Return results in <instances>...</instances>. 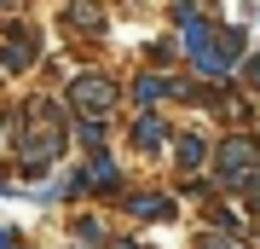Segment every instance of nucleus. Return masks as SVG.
Listing matches in <instances>:
<instances>
[{
  "label": "nucleus",
  "mask_w": 260,
  "mask_h": 249,
  "mask_svg": "<svg viewBox=\"0 0 260 249\" xmlns=\"http://www.w3.org/2000/svg\"><path fill=\"white\" fill-rule=\"evenodd\" d=\"M75 238L81 243H104V220L99 214H81V220H75Z\"/></svg>",
  "instance_id": "ddd939ff"
},
{
  "label": "nucleus",
  "mask_w": 260,
  "mask_h": 249,
  "mask_svg": "<svg viewBox=\"0 0 260 249\" xmlns=\"http://www.w3.org/2000/svg\"><path fill=\"white\" fill-rule=\"evenodd\" d=\"M0 197H18V191H12V185H6V180H0Z\"/></svg>",
  "instance_id": "f3484780"
},
{
  "label": "nucleus",
  "mask_w": 260,
  "mask_h": 249,
  "mask_svg": "<svg viewBox=\"0 0 260 249\" xmlns=\"http://www.w3.org/2000/svg\"><path fill=\"white\" fill-rule=\"evenodd\" d=\"M214 168H220V185H225V191H249V185H254V168H260V139L232 133L220 145V157H214Z\"/></svg>",
  "instance_id": "f257e3e1"
},
{
  "label": "nucleus",
  "mask_w": 260,
  "mask_h": 249,
  "mask_svg": "<svg viewBox=\"0 0 260 249\" xmlns=\"http://www.w3.org/2000/svg\"><path fill=\"white\" fill-rule=\"evenodd\" d=\"M249 197H254V203H260V174H254V185H249Z\"/></svg>",
  "instance_id": "dca6fc26"
},
{
  "label": "nucleus",
  "mask_w": 260,
  "mask_h": 249,
  "mask_svg": "<svg viewBox=\"0 0 260 249\" xmlns=\"http://www.w3.org/2000/svg\"><path fill=\"white\" fill-rule=\"evenodd\" d=\"M0 139H6V116H0Z\"/></svg>",
  "instance_id": "a211bd4d"
},
{
  "label": "nucleus",
  "mask_w": 260,
  "mask_h": 249,
  "mask_svg": "<svg viewBox=\"0 0 260 249\" xmlns=\"http://www.w3.org/2000/svg\"><path fill=\"white\" fill-rule=\"evenodd\" d=\"M64 23L75 29V35H81V29H87V35H104V6H99V0H70Z\"/></svg>",
  "instance_id": "6e6552de"
},
{
  "label": "nucleus",
  "mask_w": 260,
  "mask_h": 249,
  "mask_svg": "<svg viewBox=\"0 0 260 249\" xmlns=\"http://www.w3.org/2000/svg\"><path fill=\"white\" fill-rule=\"evenodd\" d=\"M197 249H237V243L220 238V232H203V238H197Z\"/></svg>",
  "instance_id": "4468645a"
},
{
  "label": "nucleus",
  "mask_w": 260,
  "mask_h": 249,
  "mask_svg": "<svg viewBox=\"0 0 260 249\" xmlns=\"http://www.w3.org/2000/svg\"><path fill=\"white\" fill-rule=\"evenodd\" d=\"M0 35H6V41H0V70H6V75H23V70L41 58V29H29V23H6Z\"/></svg>",
  "instance_id": "20e7f679"
},
{
  "label": "nucleus",
  "mask_w": 260,
  "mask_h": 249,
  "mask_svg": "<svg viewBox=\"0 0 260 249\" xmlns=\"http://www.w3.org/2000/svg\"><path fill=\"white\" fill-rule=\"evenodd\" d=\"M0 6H12V0H0Z\"/></svg>",
  "instance_id": "aec40b11"
},
{
  "label": "nucleus",
  "mask_w": 260,
  "mask_h": 249,
  "mask_svg": "<svg viewBox=\"0 0 260 249\" xmlns=\"http://www.w3.org/2000/svg\"><path fill=\"white\" fill-rule=\"evenodd\" d=\"M237 64H243V29H220L203 52H191V70L203 75V81H225Z\"/></svg>",
  "instance_id": "7ed1b4c3"
},
{
  "label": "nucleus",
  "mask_w": 260,
  "mask_h": 249,
  "mask_svg": "<svg viewBox=\"0 0 260 249\" xmlns=\"http://www.w3.org/2000/svg\"><path fill=\"white\" fill-rule=\"evenodd\" d=\"M162 99H179V81H168V75H139L133 81V104L139 110H156Z\"/></svg>",
  "instance_id": "423d86ee"
},
{
  "label": "nucleus",
  "mask_w": 260,
  "mask_h": 249,
  "mask_svg": "<svg viewBox=\"0 0 260 249\" xmlns=\"http://www.w3.org/2000/svg\"><path fill=\"white\" fill-rule=\"evenodd\" d=\"M0 249H23V243H18V232H12V226H0Z\"/></svg>",
  "instance_id": "2eb2a0df"
},
{
  "label": "nucleus",
  "mask_w": 260,
  "mask_h": 249,
  "mask_svg": "<svg viewBox=\"0 0 260 249\" xmlns=\"http://www.w3.org/2000/svg\"><path fill=\"white\" fill-rule=\"evenodd\" d=\"M214 35H220V29H214L208 18H197V12H191V18L179 23V41H185V58H191V52H203V46H208Z\"/></svg>",
  "instance_id": "9d476101"
},
{
  "label": "nucleus",
  "mask_w": 260,
  "mask_h": 249,
  "mask_svg": "<svg viewBox=\"0 0 260 249\" xmlns=\"http://www.w3.org/2000/svg\"><path fill=\"white\" fill-rule=\"evenodd\" d=\"M75 139H81L87 151H104L99 139H104V116H75Z\"/></svg>",
  "instance_id": "f8f14e48"
},
{
  "label": "nucleus",
  "mask_w": 260,
  "mask_h": 249,
  "mask_svg": "<svg viewBox=\"0 0 260 249\" xmlns=\"http://www.w3.org/2000/svg\"><path fill=\"white\" fill-rule=\"evenodd\" d=\"M75 185H81V191H99V197L121 191V168H116V157H110V151H87V162L75 168Z\"/></svg>",
  "instance_id": "39448f33"
},
{
  "label": "nucleus",
  "mask_w": 260,
  "mask_h": 249,
  "mask_svg": "<svg viewBox=\"0 0 260 249\" xmlns=\"http://www.w3.org/2000/svg\"><path fill=\"white\" fill-rule=\"evenodd\" d=\"M174 157H179V168H185V174H191V168H203V157H208V145H203V139H197V133H179Z\"/></svg>",
  "instance_id": "9b49d317"
},
{
  "label": "nucleus",
  "mask_w": 260,
  "mask_h": 249,
  "mask_svg": "<svg viewBox=\"0 0 260 249\" xmlns=\"http://www.w3.org/2000/svg\"><path fill=\"white\" fill-rule=\"evenodd\" d=\"M133 145H139V151H162L168 145V122L156 110H139V122H133Z\"/></svg>",
  "instance_id": "1a4fd4ad"
},
{
  "label": "nucleus",
  "mask_w": 260,
  "mask_h": 249,
  "mask_svg": "<svg viewBox=\"0 0 260 249\" xmlns=\"http://www.w3.org/2000/svg\"><path fill=\"white\" fill-rule=\"evenodd\" d=\"M116 99H121V87H116L104 70H81V75L70 81V110H75V116H110Z\"/></svg>",
  "instance_id": "f03ea898"
},
{
  "label": "nucleus",
  "mask_w": 260,
  "mask_h": 249,
  "mask_svg": "<svg viewBox=\"0 0 260 249\" xmlns=\"http://www.w3.org/2000/svg\"><path fill=\"white\" fill-rule=\"evenodd\" d=\"M116 249H139V243H116Z\"/></svg>",
  "instance_id": "6ab92c4d"
},
{
  "label": "nucleus",
  "mask_w": 260,
  "mask_h": 249,
  "mask_svg": "<svg viewBox=\"0 0 260 249\" xmlns=\"http://www.w3.org/2000/svg\"><path fill=\"white\" fill-rule=\"evenodd\" d=\"M127 214H133V220H168V214H174V197H168V191H133L127 197Z\"/></svg>",
  "instance_id": "0eeeda50"
}]
</instances>
